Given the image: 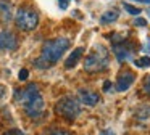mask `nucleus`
<instances>
[{
    "instance_id": "obj_1",
    "label": "nucleus",
    "mask_w": 150,
    "mask_h": 135,
    "mask_svg": "<svg viewBox=\"0 0 150 135\" xmlns=\"http://www.w3.org/2000/svg\"><path fill=\"white\" fill-rule=\"evenodd\" d=\"M68 48H69V40L66 37H58L45 42L42 47V55L37 60H34V66L39 68V69H47V68L53 66L65 55V51Z\"/></svg>"
},
{
    "instance_id": "obj_10",
    "label": "nucleus",
    "mask_w": 150,
    "mask_h": 135,
    "mask_svg": "<svg viewBox=\"0 0 150 135\" xmlns=\"http://www.w3.org/2000/svg\"><path fill=\"white\" fill-rule=\"evenodd\" d=\"M18 47V40L13 32L2 31L0 32V50H15Z\"/></svg>"
},
{
    "instance_id": "obj_7",
    "label": "nucleus",
    "mask_w": 150,
    "mask_h": 135,
    "mask_svg": "<svg viewBox=\"0 0 150 135\" xmlns=\"http://www.w3.org/2000/svg\"><path fill=\"white\" fill-rule=\"evenodd\" d=\"M37 93H40L39 89H37V85L36 84H29V85H26V87H23V89L15 92V100L23 106L24 103H28L33 96H36Z\"/></svg>"
},
{
    "instance_id": "obj_22",
    "label": "nucleus",
    "mask_w": 150,
    "mask_h": 135,
    "mask_svg": "<svg viewBox=\"0 0 150 135\" xmlns=\"http://www.w3.org/2000/svg\"><path fill=\"white\" fill-rule=\"evenodd\" d=\"M111 89V80H105L103 82V92H110Z\"/></svg>"
},
{
    "instance_id": "obj_4",
    "label": "nucleus",
    "mask_w": 150,
    "mask_h": 135,
    "mask_svg": "<svg viewBox=\"0 0 150 135\" xmlns=\"http://www.w3.org/2000/svg\"><path fill=\"white\" fill-rule=\"evenodd\" d=\"M15 21L21 31H34L39 24V15L31 8H20L16 11Z\"/></svg>"
},
{
    "instance_id": "obj_5",
    "label": "nucleus",
    "mask_w": 150,
    "mask_h": 135,
    "mask_svg": "<svg viewBox=\"0 0 150 135\" xmlns=\"http://www.w3.org/2000/svg\"><path fill=\"white\" fill-rule=\"evenodd\" d=\"M134 51H136V45L132 42L126 40L124 39L123 42H118V44H113V53L116 55L118 61H127L132 58Z\"/></svg>"
},
{
    "instance_id": "obj_18",
    "label": "nucleus",
    "mask_w": 150,
    "mask_h": 135,
    "mask_svg": "<svg viewBox=\"0 0 150 135\" xmlns=\"http://www.w3.org/2000/svg\"><path fill=\"white\" fill-rule=\"evenodd\" d=\"M4 135H26L24 132H21L20 129H10V130H7Z\"/></svg>"
},
{
    "instance_id": "obj_3",
    "label": "nucleus",
    "mask_w": 150,
    "mask_h": 135,
    "mask_svg": "<svg viewBox=\"0 0 150 135\" xmlns=\"http://www.w3.org/2000/svg\"><path fill=\"white\" fill-rule=\"evenodd\" d=\"M55 111L58 112L62 117H65L66 121L73 122V121L78 119L79 114H81V103H79V100L73 95L62 96L55 105Z\"/></svg>"
},
{
    "instance_id": "obj_9",
    "label": "nucleus",
    "mask_w": 150,
    "mask_h": 135,
    "mask_svg": "<svg viewBox=\"0 0 150 135\" xmlns=\"http://www.w3.org/2000/svg\"><path fill=\"white\" fill-rule=\"evenodd\" d=\"M134 80H136V74L134 72H131V71L121 72L116 79V90L118 92H126V90L134 84Z\"/></svg>"
},
{
    "instance_id": "obj_6",
    "label": "nucleus",
    "mask_w": 150,
    "mask_h": 135,
    "mask_svg": "<svg viewBox=\"0 0 150 135\" xmlns=\"http://www.w3.org/2000/svg\"><path fill=\"white\" fill-rule=\"evenodd\" d=\"M44 106H45V101H44L42 95L37 93V95L33 96L28 103H24L23 108H24V112H26L29 117H39L44 111Z\"/></svg>"
},
{
    "instance_id": "obj_17",
    "label": "nucleus",
    "mask_w": 150,
    "mask_h": 135,
    "mask_svg": "<svg viewBox=\"0 0 150 135\" xmlns=\"http://www.w3.org/2000/svg\"><path fill=\"white\" fill-rule=\"evenodd\" d=\"M144 92H145L147 95H150V76H147L145 79H144Z\"/></svg>"
},
{
    "instance_id": "obj_12",
    "label": "nucleus",
    "mask_w": 150,
    "mask_h": 135,
    "mask_svg": "<svg viewBox=\"0 0 150 135\" xmlns=\"http://www.w3.org/2000/svg\"><path fill=\"white\" fill-rule=\"evenodd\" d=\"M0 19L10 21L11 19V6L7 0H0Z\"/></svg>"
},
{
    "instance_id": "obj_24",
    "label": "nucleus",
    "mask_w": 150,
    "mask_h": 135,
    "mask_svg": "<svg viewBox=\"0 0 150 135\" xmlns=\"http://www.w3.org/2000/svg\"><path fill=\"white\" fill-rule=\"evenodd\" d=\"M134 2H139V3H149V5H150V0H134Z\"/></svg>"
},
{
    "instance_id": "obj_2",
    "label": "nucleus",
    "mask_w": 150,
    "mask_h": 135,
    "mask_svg": "<svg viewBox=\"0 0 150 135\" xmlns=\"http://www.w3.org/2000/svg\"><path fill=\"white\" fill-rule=\"evenodd\" d=\"M108 63H110L108 50L103 45H95L86 56L84 69L87 72H100V71H105L108 68Z\"/></svg>"
},
{
    "instance_id": "obj_19",
    "label": "nucleus",
    "mask_w": 150,
    "mask_h": 135,
    "mask_svg": "<svg viewBox=\"0 0 150 135\" xmlns=\"http://www.w3.org/2000/svg\"><path fill=\"white\" fill-rule=\"evenodd\" d=\"M28 76H29V71L28 69H21L20 74H18V77H20V80H26Z\"/></svg>"
},
{
    "instance_id": "obj_21",
    "label": "nucleus",
    "mask_w": 150,
    "mask_h": 135,
    "mask_svg": "<svg viewBox=\"0 0 150 135\" xmlns=\"http://www.w3.org/2000/svg\"><path fill=\"white\" fill-rule=\"evenodd\" d=\"M68 2H69V0H58L60 8H62V10H66V8H68Z\"/></svg>"
},
{
    "instance_id": "obj_8",
    "label": "nucleus",
    "mask_w": 150,
    "mask_h": 135,
    "mask_svg": "<svg viewBox=\"0 0 150 135\" xmlns=\"http://www.w3.org/2000/svg\"><path fill=\"white\" fill-rule=\"evenodd\" d=\"M78 100H79V103H82L86 106H95L100 101V95L92 92V90H87V89H79Z\"/></svg>"
},
{
    "instance_id": "obj_23",
    "label": "nucleus",
    "mask_w": 150,
    "mask_h": 135,
    "mask_svg": "<svg viewBox=\"0 0 150 135\" xmlns=\"http://www.w3.org/2000/svg\"><path fill=\"white\" fill-rule=\"evenodd\" d=\"M98 135H116V134H115V132L111 130V129H107V130H102Z\"/></svg>"
},
{
    "instance_id": "obj_11",
    "label": "nucleus",
    "mask_w": 150,
    "mask_h": 135,
    "mask_svg": "<svg viewBox=\"0 0 150 135\" xmlns=\"http://www.w3.org/2000/svg\"><path fill=\"white\" fill-rule=\"evenodd\" d=\"M82 55H84V48H82V47L73 50V53L69 55V56L66 58V61H65V68H66V69H71V68H74L76 64H78V61L82 58Z\"/></svg>"
},
{
    "instance_id": "obj_13",
    "label": "nucleus",
    "mask_w": 150,
    "mask_h": 135,
    "mask_svg": "<svg viewBox=\"0 0 150 135\" xmlns=\"http://www.w3.org/2000/svg\"><path fill=\"white\" fill-rule=\"evenodd\" d=\"M118 18H120V11L118 10H108V11H105L102 15L100 22L102 24H110V22H115Z\"/></svg>"
},
{
    "instance_id": "obj_16",
    "label": "nucleus",
    "mask_w": 150,
    "mask_h": 135,
    "mask_svg": "<svg viewBox=\"0 0 150 135\" xmlns=\"http://www.w3.org/2000/svg\"><path fill=\"white\" fill-rule=\"evenodd\" d=\"M123 6H124V10H126L127 13H131V15H134V16H139L140 11H142V10H139L137 6H132V5H129V3H124V2H123Z\"/></svg>"
},
{
    "instance_id": "obj_15",
    "label": "nucleus",
    "mask_w": 150,
    "mask_h": 135,
    "mask_svg": "<svg viewBox=\"0 0 150 135\" xmlns=\"http://www.w3.org/2000/svg\"><path fill=\"white\" fill-rule=\"evenodd\" d=\"M134 64H136L137 68H150V56H142V58H137L136 61H134Z\"/></svg>"
},
{
    "instance_id": "obj_14",
    "label": "nucleus",
    "mask_w": 150,
    "mask_h": 135,
    "mask_svg": "<svg viewBox=\"0 0 150 135\" xmlns=\"http://www.w3.org/2000/svg\"><path fill=\"white\" fill-rule=\"evenodd\" d=\"M42 135H71V134L68 130H63V129H58V127H50Z\"/></svg>"
},
{
    "instance_id": "obj_20",
    "label": "nucleus",
    "mask_w": 150,
    "mask_h": 135,
    "mask_svg": "<svg viewBox=\"0 0 150 135\" xmlns=\"http://www.w3.org/2000/svg\"><path fill=\"white\" fill-rule=\"evenodd\" d=\"M134 24L136 26H139V27H144V26L147 24V21L144 18H136V21H134Z\"/></svg>"
}]
</instances>
